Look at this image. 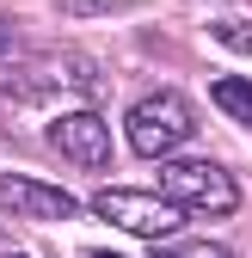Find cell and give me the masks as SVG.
<instances>
[{
	"label": "cell",
	"mask_w": 252,
	"mask_h": 258,
	"mask_svg": "<svg viewBox=\"0 0 252 258\" xmlns=\"http://www.w3.org/2000/svg\"><path fill=\"white\" fill-rule=\"evenodd\" d=\"M160 197L178 203L184 215H234L240 184L215 160H160Z\"/></svg>",
	"instance_id": "obj_1"
},
{
	"label": "cell",
	"mask_w": 252,
	"mask_h": 258,
	"mask_svg": "<svg viewBox=\"0 0 252 258\" xmlns=\"http://www.w3.org/2000/svg\"><path fill=\"white\" fill-rule=\"evenodd\" d=\"M92 215L111 221L117 234H136V240H172L184 234V209L166 203L160 190H142V184H111L92 197Z\"/></svg>",
	"instance_id": "obj_2"
},
{
	"label": "cell",
	"mask_w": 252,
	"mask_h": 258,
	"mask_svg": "<svg viewBox=\"0 0 252 258\" xmlns=\"http://www.w3.org/2000/svg\"><path fill=\"white\" fill-rule=\"evenodd\" d=\"M123 136H130V148H136L142 160H166L178 142L197 136V117H191V105H184L178 92H148V99L130 105Z\"/></svg>",
	"instance_id": "obj_3"
},
{
	"label": "cell",
	"mask_w": 252,
	"mask_h": 258,
	"mask_svg": "<svg viewBox=\"0 0 252 258\" xmlns=\"http://www.w3.org/2000/svg\"><path fill=\"white\" fill-rule=\"evenodd\" d=\"M0 209L25 215V221H74L80 215V197L61 190V184L31 178V172H0Z\"/></svg>",
	"instance_id": "obj_4"
},
{
	"label": "cell",
	"mask_w": 252,
	"mask_h": 258,
	"mask_svg": "<svg viewBox=\"0 0 252 258\" xmlns=\"http://www.w3.org/2000/svg\"><path fill=\"white\" fill-rule=\"evenodd\" d=\"M49 148L68 160V166L99 172L105 160H111V129H105V117H99V111H68V117H55Z\"/></svg>",
	"instance_id": "obj_5"
},
{
	"label": "cell",
	"mask_w": 252,
	"mask_h": 258,
	"mask_svg": "<svg viewBox=\"0 0 252 258\" xmlns=\"http://www.w3.org/2000/svg\"><path fill=\"white\" fill-rule=\"evenodd\" d=\"M209 99H215V111H228L234 123H246L252 129V80H240V74H222L209 86Z\"/></svg>",
	"instance_id": "obj_6"
},
{
	"label": "cell",
	"mask_w": 252,
	"mask_h": 258,
	"mask_svg": "<svg viewBox=\"0 0 252 258\" xmlns=\"http://www.w3.org/2000/svg\"><path fill=\"white\" fill-rule=\"evenodd\" d=\"M154 258H234L215 240H154Z\"/></svg>",
	"instance_id": "obj_7"
},
{
	"label": "cell",
	"mask_w": 252,
	"mask_h": 258,
	"mask_svg": "<svg viewBox=\"0 0 252 258\" xmlns=\"http://www.w3.org/2000/svg\"><path fill=\"white\" fill-rule=\"evenodd\" d=\"M209 37L222 43V49H234V55H252V25H240V19H215Z\"/></svg>",
	"instance_id": "obj_8"
},
{
	"label": "cell",
	"mask_w": 252,
	"mask_h": 258,
	"mask_svg": "<svg viewBox=\"0 0 252 258\" xmlns=\"http://www.w3.org/2000/svg\"><path fill=\"white\" fill-rule=\"evenodd\" d=\"M142 0H61L68 19H99V13H136Z\"/></svg>",
	"instance_id": "obj_9"
},
{
	"label": "cell",
	"mask_w": 252,
	"mask_h": 258,
	"mask_svg": "<svg viewBox=\"0 0 252 258\" xmlns=\"http://www.w3.org/2000/svg\"><path fill=\"white\" fill-rule=\"evenodd\" d=\"M13 49H19V25H13V19H0V55H13Z\"/></svg>",
	"instance_id": "obj_10"
},
{
	"label": "cell",
	"mask_w": 252,
	"mask_h": 258,
	"mask_svg": "<svg viewBox=\"0 0 252 258\" xmlns=\"http://www.w3.org/2000/svg\"><path fill=\"white\" fill-rule=\"evenodd\" d=\"M86 258H117V252H86Z\"/></svg>",
	"instance_id": "obj_11"
},
{
	"label": "cell",
	"mask_w": 252,
	"mask_h": 258,
	"mask_svg": "<svg viewBox=\"0 0 252 258\" xmlns=\"http://www.w3.org/2000/svg\"><path fill=\"white\" fill-rule=\"evenodd\" d=\"M0 258H25V252H0Z\"/></svg>",
	"instance_id": "obj_12"
}]
</instances>
